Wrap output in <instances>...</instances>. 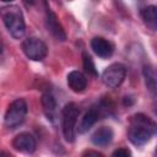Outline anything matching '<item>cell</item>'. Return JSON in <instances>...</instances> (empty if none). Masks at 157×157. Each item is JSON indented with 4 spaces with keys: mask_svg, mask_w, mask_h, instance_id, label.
<instances>
[{
    "mask_svg": "<svg viewBox=\"0 0 157 157\" xmlns=\"http://www.w3.org/2000/svg\"><path fill=\"white\" fill-rule=\"evenodd\" d=\"M156 131L155 123L145 114H135L130 120L128 130V139L135 146H144L147 144Z\"/></svg>",
    "mask_w": 157,
    "mask_h": 157,
    "instance_id": "6da1fadb",
    "label": "cell"
},
{
    "mask_svg": "<svg viewBox=\"0 0 157 157\" xmlns=\"http://www.w3.org/2000/svg\"><path fill=\"white\" fill-rule=\"evenodd\" d=\"M0 16L2 18V22L6 29L13 38L21 39L25 36L26 23H25L22 11L17 5L11 4V5H5L0 7Z\"/></svg>",
    "mask_w": 157,
    "mask_h": 157,
    "instance_id": "7a4b0ae2",
    "label": "cell"
},
{
    "mask_svg": "<svg viewBox=\"0 0 157 157\" xmlns=\"http://www.w3.org/2000/svg\"><path fill=\"white\" fill-rule=\"evenodd\" d=\"M27 115V103L25 99L18 98L15 99L7 108L4 118L5 126L7 129H16L18 128Z\"/></svg>",
    "mask_w": 157,
    "mask_h": 157,
    "instance_id": "3957f363",
    "label": "cell"
},
{
    "mask_svg": "<svg viewBox=\"0 0 157 157\" xmlns=\"http://www.w3.org/2000/svg\"><path fill=\"white\" fill-rule=\"evenodd\" d=\"M80 110L75 103H67L63 108V134L67 142H74L76 136V123Z\"/></svg>",
    "mask_w": 157,
    "mask_h": 157,
    "instance_id": "277c9868",
    "label": "cell"
},
{
    "mask_svg": "<svg viewBox=\"0 0 157 157\" xmlns=\"http://www.w3.org/2000/svg\"><path fill=\"white\" fill-rule=\"evenodd\" d=\"M22 50L26 54V56L33 61H40L43 60L48 54L47 44L36 37L26 38L22 43Z\"/></svg>",
    "mask_w": 157,
    "mask_h": 157,
    "instance_id": "5b68a950",
    "label": "cell"
},
{
    "mask_svg": "<svg viewBox=\"0 0 157 157\" xmlns=\"http://www.w3.org/2000/svg\"><path fill=\"white\" fill-rule=\"evenodd\" d=\"M126 76V67L120 63H114L109 65L102 74V81L105 86L110 88L119 87Z\"/></svg>",
    "mask_w": 157,
    "mask_h": 157,
    "instance_id": "8992f818",
    "label": "cell"
},
{
    "mask_svg": "<svg viewBox=\"0 0 157 157\" xmlns=\"http://www.w3.org/2000/svg\"><path fill=\"white\" fill-rule=\"evenodd\" d=\"M45 27H47L48 32H50L55 39H58L60 42H64L66 39V33H65L63 26L59 23L56 15L52 11L50 7L45 9Z\"/></svg>",
    "mask_w": 157,
    "mask_h": 157,
    "instance_id": "52a82bcc",
    "label": "cell"
},
{
    "mask_svg": "<svg viewBox=\"0 0 157 157\" xmlns=\"http://www.w3.org/2000/svg\"><path fill=\"white\" fill-rule=\"evenodd\" d=\"M12 147L22 153H33L37 148V141L32 134L21 132L13 139Z\"/></svg>",
    "mask_w": 157,
    "mask_h": 157,
    "instance_id": "ba28073f",
    "label": "cell"
},
{
    "mask_svg": "<svg viewBox=\"0 0 157 157\" xmlns=\"http://www.w3.org/2000/svg\"><path fill=\"white\" fill-rule=\"evenodd\" d=\"M91 48L99 58H109L114 53V45L103 37H94L91 40Z\"/></svg>",
    "mask_w": 157,
    "mask_h": 157,
    "instance_id": "9c48e42d",
    "label": "cell"
},
{
    "mask_svg": "<svg viewBox=\"0 0 157 157\" xmlns=\"http://www.w3.org/2000/svg\"><path fill=\"white\" fill-rule=\"evenodd\" d=\"M101 110H102V108H99V107H91V108L85 113L82 120L80 121L78 128H77V131H78L80 134H83V132L88 131V130L96 124V121L99 119V117H101Z\"/></svg>",
    "mask_w": 157,
    "mask_h": 157,
    "instance_id": "30bf717a",
    "label": "cell"
},
{
    "mask_svg": "<svg viewBox=\"0 0 157 157\" xmlns=\"http://www.w3.org/2000/svg\"><path fill=\"white\" fill-rule=\"evenodd\" d=\"M42 107H43V112H44L47 119L52 123H55L56 118H58V105H56V101L52 93L47 92L42 96Z\"/></svg>",
    "mask_w": 157,
    "mask_h": 157,
    "instance_id": "8fae6325",
    "label": "cell"
},
{
    "mask_svg": "<svg viewBox=\"0 0 157 157\" xmlns=\"http://www.w3.org/2000/svg\"><path fill=\"white\" fill-rule=\"evenodd\" d=\"M66 80H67L69 87L76 93L83 92L86 90V87H87V78L81 71L74 70V71L69 72Z\"/></svg>",
    "mask_w": 157,
    "mask_h": 157,
    "instance_id": "7c38bea8",
    "label": "cell"
},
{
    "mask_svg": "<svg viewBox=\"0 0 157 157\" xmlns=\"http://www.w3.org/2000/svg\"><path fill=\"white\" fill-rule=\"evenodd\" d=\"M113 136H114V132H113L112 128L101 126L92 134L91 140L96 146H107L112 142Z\"/></svg>",
    "mask_w": 157,
    "mask_h": 157,
    "instance_id": "4fadbf2b",
    "label": "cell"
},
{
    "mask_svg": "<svg viewBox=\"0 0 157 157\" xmlns=\"http://www.w3.org/2000/svg\"><path fill=\"white\" fill-rule=\"evenodd\" d=\"M156 10H157V7L155 5H150V6L142 7L140 10V16H141L142 21L152 31H156V28H157V13H156Z\"/></svg>",
    "mask_w": 157,
    "mask_h": 157,
    "instance_id": "5bb4252c",
    "label": "cell"
},
{
    "mask_svg": "<svg viewBox=\"0 0 157 157\" xmlns=\"http://www.w3.org/2000/svg\"><path fill=\"white\" fill-rule=\"evenodd\" d=\"M142 75L145 78V85L152 96L156 94V71L151 64H145L142 67Z\"/></svg>",
    "mask_w": 157,
    "mask_h": 157,
    "instance_id": "9a60e30c",
    "label": "cell"
},
{
    "mask_svg": "<svg viewBox=\"0 0 157 157\" xmlns=\"http://www.w3.org/2000/svg\"><path fill=\"white\" fill-rule=\"evenodd\" d=\"M82 63H83V69L88 75H92V76H96V77L98 76V72L96 70V66H94V63H93L92 58L85 52L82 53Z\"/></svg>",
    "mask_w": 157,
    "mask_h": 157,
    "instance_id": "2e32d148",
    "label": "cell"
},
{
    "mask_svg": "<svg viewBox=\"0 0 157 157\" xmlns=\"http://www.w3.org/2000/svg\"><path fill=\"white\" fill-rule=\"evenodd\" d=\"M112 157H131V152L129 148L121 147V148H117L112 153Z\"/></svg>",
    "mask_w": 157,
    "mask_h": 157,
    "instance_id": "e0dca14e",
    "label": "cell"
},
{
    "mask_svg": "<svg viewBox=\"0 0 157 157\" xmlns=\"http://www.w3.org/2000/svg\"><path fill=\"white\" fill-rule=\"evenodd\" d=\"M82 157H102V155H101V153H98V152H96V151L90 150V151H86V152L83 153V156H82Z\"/></svg>",
    "mask_w": 157,
    "mask_h": 157,
    "instance_id": "ac0fdd59",
    "label": "cell"
},
{
    "mask_svg": "<svg viewBox=\"0 0 157 157\" xmlns=\"http://www.w3.org/2000/svg\"><path fill=\"white\" fill-rule=\"evenodd\" d=\"M123 103H124V105H131L132 103H134V98L132 97H124V99H123Z\"/></svg>",
    "mask_w": 157,
    "mask_h": 157,
    "instance_id": "d6986e66",
    "label": "cell"
},
{
    "mask_svg": "<svg viewBox=\"0 0 157 157\" xmlns=\"http://www.w3.org/2000/svg\"><path fill=\"white\" fill-rule=\"evenodd\" d=\"M0 157H12V156L9 155V153H6V152H1L0 153Z\"/></svg>",
    "mask_w": 157,
    "mask_h": 157,
    "instance_id": "ffe728a7",
    "label": "cell"
},
{
    "mask_svg": "<svg viewBox=\"0 0 157 157\" xmlns=\"http://www.w3.org/2000/svg\"><path fill=\"white\" fill-rule=\"evenodd\" d=\"M2 49H4V45H2V42L0 40V54L2 53Z\"/></svg>",
    "mask_w": 157,
    "mask_h": 157,
    "instance_id": "44dd1931",
    "label": "cell"
}]
</instances>
